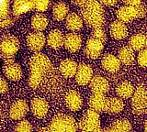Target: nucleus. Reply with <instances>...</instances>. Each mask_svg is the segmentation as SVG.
Masks as SVG:
<instances>
[{
	"mask_svg": "<svg viewBox=\"0 0 147 132\" xmlns=\"http://www.w3.org/2000/svg\"><path fill=\"white\" fill-rule=\"evenodd\" d=\"M52 63L49 58L43 53L37 52L31 56L30 61V74L29 77V85L36 89L42 82L45 74L52 69Z\"/></svg>",
	"mask_w": 147,
	"mask_h": 132,
	"instance_id": "1",
	"label": "nucleus"
},
{
	"mask_svg": "<svg viewBox=\"0 0 147 132\" xmlns=\"http://www.w3.org/2000/svg\"><path fill=\"white\" fill-rule=\"evenodd\" d=\"M81 15L84 22L90 28H101L104 24V8L98 0H87L82 7Z\"/></svg>",
	"mask_w": 147,
	"mask_h": 132,
	"instance_id": "2",
	"label": "nucleus"
},
{
	"mask_svg": "<svg viewBox=\"0 0 147 132\" xmlns=\"http://www.w3.org/2000/svg\"><path fill=\"white\" fill-rule=\"evenodd\" d=\"M78 124L70 116L64 115V114H60V115L55 116L52 121H51L48 130L49 131H76L78 130Z\"/></svg>",
	"mask_w": 147,
	"mask_h": 132,
	"instance_id": "3",
	"label": "nucleus"
},
{
	"mask_svg": "<svg viewBox=\"0 0 147 132\" xmlns=\"http://www.w3.org/2000/svg\"><path fill=\"white\" fill-rule=\"evenodd\" d=\"M20 49V42L14 35H5L0 40V57L3 60L14 59Z\"/></svg>",
	"mask_w": 147,
	"mask_h": 132,
	"instance_id": "4",
	"label": "nucleus"
},
{
	"mask_svg": "<svg viewBox=\"0 0 147 132\" xmlns=\"http://www.w3.org/2000/svg\"><path fill=\"white\" fill-rule=\"evenodd\" d=\"M78 129L81 131H101L99 113L94 111L93 109L87 110L78 123Z\"/></svg>",
	"mask_w": 147,
	"mask_h": 132,
	"instance_id": "5",
	"label": "nucleus"
},
{
	"mask_svg": "<svg viewBox=\"0 0 147 132\" xmlns=\"http://www.w3.org/2000/svg\"><path fill=\"white\" fill-rule=\"evenodd\" d=\"M131 108L135 115L147 113V90L144 85H139L131 96Z\"/></svg>",
	"mask_w": 147,
	"mask_h": 132,
	"instance_id": "6",
	"label": "nucleus"
},
{
	"mask_svg": "<svg viewBox=\"0 0 147 132\" xmlns=\"http://www.w3.org/2000/svg\"><path fill=\"white\" fill-rule=\"evenodd\" d=\"M3 72L7 78L10 81H18L22 77V70L20 65L14 59H8L4 61Z\"/></svg>",
	"mask_w": 147,
	"mask_h": 132,
	"instance_id": "7",
	"label": "nucleus"
},
{
	"mask_svg": "<svg viewBox=\"0 0 147 132\" xmlns=\"http://www.w3.org/2000/svg\"><path fill=\"white\" fill-rule=\"evenodd\" d=\"M14 23L9 0H0V29L8 28Z\"/></svg>",
	"mask_w": 147,
	"mask_h": 132,
	"instance_id": "8",
	"label": "nucleus"
},
{
	"mask_svg": "<svg viewBox=\"0 0 147 132\" xmlns=\"http://www.w3.org/2000/svg\"><path fill=\"white\" fill-rule=\"evenodd\" d=\"M104 49V43L101 40L91 37L87 40L86 47H85V54L90 59H98Z\"/></svg>",
	"mask_w": 147,
	"mask_h": 132,
	"instance_id": "9",
	"label": "nucleus"
},
{
	"mask_svg": "<svg viewBox=\"0 0 147 132\" xmlns=\"http://www.w3.org/2000/svg\"><path fill=\"white\" fill-rule=\"evenodd\" d=\"M45 36L41 31H34L28 35L27 37V45L32 52H40L42 50L45 45Z\"/></svg>",
	"mask_w": 147,
	"mask_h": 132,
	"instance_id": "10",
	"label": "nucleus"
},
{
	"mask_svg": "<svg viewBox=\"0 0 147 132\" xmlns=\"http://www.w3.org/2000/svg\"><path fill=\"white\" fill-rule=\"evenodd\" d=\"M92 77H93L92 68L86 63H79L76 74V83L79 85H86L90 83Z\"/></svg>",
	"mask_w": 147,
	"mask_h": 132,
	"instance_id": "11",
	"label": "nucleus"
},
{
	"mask_svg": "<svg viewBox=\"0 0 147 132\" xmlns=\"http://www.w3.org/2000/svg\"><path fill=\"white\" fill-rule=\"evenodd\" d=\"M29 111V106L24 100H17L14 103L9 110V115L10 117L14 120H21L23 119Z\"/></svg>",
	"mask_w": 147,
	"mask_h": 132,
	"instance_id": "12",
	"label": "nucleus"
},
{
	"mask_svg": "<svg viewBox=\"0 0 147 132\" xmlns=\"http://www.w3.org/2000/svg\"><path fill=\"white\" fill-rule=\"evenodd\" d=\"M30 110L36 117L42 118L47 115L49 110V105L45 99L41 97H35L31 100Z\"/></svg>",
	"mask_w": 147,
	"mask_h": 132,
	"instance_id": "13",
	"label": "nucleus"
},
{
	"mask_svg": "<svg viewBox=\"0 0 147 132\" xmlns=\"http://www.w3.org/2000/svg\"><path fill=\"white\" fill-rule=\"evenodd\" d=\"M90 88L94 94H105L109 92V84L107 79H105L104 77L96 75L94 77H92V79L90 81Z\"/></svg>",
	"mask_w": 147,
	"mask_h": 132,
	"instance_id": "14",
	"label": "nucleus"
},
{
	"mask_svg": "<svg viewBox=\"0 0 147 132\" xmlns=\"http://www.w3.org/2000/svg\"><path fill=\"white\" fill-rule=\"evenodd\" d=\"M117 19L124 23H129L131 22L133 19H137V12L136 7L133 6L125 5L121 7H119L116 13Z\"/></svg>",
	"mask_w": 147,
	"mask_h": 132,
	"instance_id": "15",
	"label": "nucleus"
},
{
	"mask_svg": "<svg viewBox=\"0 0 147 132\" xmlns=\"http://www.w3.org/2000/svg\"><path fill=\"white\" fill-rule=\"evenodd\" d=\"M82 45V39L80 35L76 33H69L64 37L63 46L69 52H76L80 50Z\"/></svg>",
	"mask_w": 147,
	"mask_h": 132,
	"instance_id": "16",
	"label": "nucleus"
},
{
	"mask_svg": "<svg viewBox=\"0 0 147 132\" xmlns=\"http://www.w3.org/2000/svg\"><path fill=\"white\" fill-rule=\"evenodd\" d=\"M65 104L71 111H78L82 107L83 100L80 94L76 91H69L65 96Z\"/></svg>",
	"mask_w": 147,
	"mask_h": 132,
	"instance_id": "17",
	"label": "nucleus"
},
{
	"mask_svg": "<svg viewBox=\"0 0 147 132\" xmlns=\"http://www.w3.org/2000/svg\"><path fill=\"white\" fill-rule=\"evenodd\" d=\"M109 31L111 37L115 40H123L128 35V29L125 23L119 19L112 22L110 25Z\"/></svg>",
	"mask_w": 147,
	"mask_h": 132,
	"instance_id": "18",
	"label": "nucleus"
},
{
	"mask_svg": "<svg viewBox=\"0 0 147 132\" xmlns=\"http://www.w3.org/2000/svg\"><path fill=\"white\" fill-rule=\"evenodd\" d=\"M78 64L71 59H66L63 60L59 66V71L61 74L66 78H71V77L76 76V70H77Z\"/></svg>",
	"mask_w": 147,
	"mask_h": 132,
	"instance_id": "19",
	"label": "nucleus"
},
{
	"mask_svg": "<svg viewBox=\"0 0 147 132\" xmlns=\"http://www.w3.org/2000/svg\"><path fill=\"white\" fill-rule=\"evenodd\" d=\"M34 8L33 0H14L13 16L20 17Z\"/></svg>",
	"mask_w": 147,
	"mask_h": 132,
	"instance_id": "20",
	"label": "nucleus"
},
{
	"mask_svg": "<svg viewBox=\"0 0 147 132\" xmlns=\"http://www.w3.org/2000/svg\"><path fill=\"white\" fill-rule=\"evenodd\" d=\"M106 101H107V98L105 97L104 94L93 93V94L91 95L88 100V106L90 109H93L94 111L98 113H102L105 112Z\"/></svg>",
	"mask_w": 147,
	"mask_h": 132,
	"instance_id": "21",
	"label": "nucleus"
},
{
	"mask_svg": "<svg viewBox=\"0 0 147 132\" xmlns=\"http://www.w3.org/2000/svg\"><path fill=\"white\" fill-rule=\"evenodd\" d=\"M101 64L106 71L110 72H115L119 71L121 67V61L119 58L116 57L113 54H106L101 60Z\"/></svg>",
	"mask_w": 147,
	"mask_h": 132,
	"instance_id": "22",
	"label": "nucleus"
},
{
	"mask_svg": "<svg viewBox=\"0 0 147 132\" xmlns=\"http://www.w3.org/2000/svg\"><path fill=\"white\" fill-rule=\"evenodd\" d=\"M124 104L121 97H110L107 98L106 101V107H105V112L108 114H119L123 110Z\"/></svg>",
	"mask_w": 147,
	"mask_h": 132,
	"instance_id": "23",
	"label": "nucleus"
},
{
	"mask_svg": "<svg viewBox=\"0 0 147 132\" xmlns=\"http://www.w3.org/2000/svg\"><path fill=\"white\" fill-rule=\"evenodd\" d=\"M64 42V37L63 33L58 29H53L49 33L47 37V44L53 49L61 48Z\"/></svg>",
	"mask_w": 147,
	"mask_h": 132,
	"instance_id": "24",
	"label": "nucleus"
},
{
	"mask_svg": "<svg viewBox=\"0 0 147 132\" xmlns=\"http://www.w3.org/2000/svg\"><path fill=\"white\" fill-rule=\"evenodd\" d=\"M118 58L123 64L130 65L134 62V51L130 46H124L119 50Z\"/></svg>",
	"mask_w": 147,
	"mask_h": 132,
	"instance_id": "25",
	"label": "nucleus"
},
{
	"mask_svg": "<svg viewBox=\"0 0 147 132\" xmlns=\"http://www.w3.org/2000/svg\"><path fill=\"white\" fill-rule=\"evenodd\" d=\"M65 26L69 30L77 31L80 30L83 27V19L80 16H78L76 13H70L66 17Z\"/></svg>",
	"mask_w": 147,
	"mask_h": 132,
	"instance_id": "26",
	"label": "nucleus"
},
{
	"mask_svg": "<svg viewBox=\"0 0 147 132\" xmlns=\"http://www.w3.org/2000/svg\"><path fill=\"white\" fill-rule=\"evenodd\" d=\"M134 87L130 83V82L124 81L122 83L119 84L116 87V94L118 96L123 99H128L132 96L133 93H134Z\"/></svg>",
	"mask_w": 147,
	"mask_h": 132,
	"instance_id": "27",
	"label": "nucleus"
},
{
	"mask_svg": "<svg viewBox=\"0 0 147 132\" xmlns=\"http://www.w3.org/2000/svg\"><path fill=\"white\" fill-rule=\"evenodd\" d=\"M69 12V7L63 1L57 2L53 7V17L58 21H61L65 19Z\"/></svg>",
	"mask_w": 147,
	"mask_h": 132,
	"instance_id": "28",
	"label": "nucleus"
},
{
	"mask_svg": "<svg viewBox=\"0 0 147 132\" xmlns=\"http://www.w3.org/2000/svg\"><path fill=\"white\" fill-rule=\"evenodd\" d=\"M147 45V38L142 34H135L129 40V46L133 51H141Z\"/></svg>",
	"mask_w": 147,
	"mask_h": 132,
	"instance_id": "29",
	"label": "nucleus"
},
{
	"mask_svg": "<svg viewBox=\"0 0 147 132\" xmlns=\"http://www.w3.org/2000/svg\"><path fill=\"white\" fill-rule=\"evenodd\" d=\"M131 124L127 119H119L114 121L111 125L109 127V129H104V131H131Z\"/></svg>",
	"mask_w": 147,
	"mask_h": 132,
	"instance_id": "30",
	"label": "nucleus"
},
{
	"mask_svg": "<svg viewBox=\"0 0 147 132\" xmlns=\"http://www.w3.org/2000/svg\"><path fill=\"white\" fill-rule=\"evenodd\" d=\"M31 26L35 30L42 31L48 26V19L42 14H35L31 19Z\"/></svg>",
	"mask_w": 147,
	"mask_h": 132,
	"instance_id": "31",
	"label": "nucleus"
},
{
	"mask_svg": "<svg viewBox=\"0 0 147 132\" xmlns=\"http://www.w3.org/2000/svg\"><path fill=\"white\" fill-rule=\"evenodd\" d=\"M34 9L39 12L46 11L50 7V0H33Z\"/></svg>",
	"mask_w": 147,
	"mask_h": 132,
	"instance_id": "32",
	"label": "nucleus"
},
{
	"mask_svg": "<svg viewBox=\"0 0 147 132\" xmlns=\"http://www.w3.org/2000/svg\"><path fill=\"white\" fill-rule=\"evenodd\" d=\"M91 37L101 40L104 44L107 42V34H106V32L101 28L94 29V30L91 33Z\"/></svg>",
	"mask_w": 147,
	"mask_h": 132,
	"instance_id": "33",
	"label": "nucleus"
},
{
	"mask_svg": "<svg viewBox=\"0 0 147 132\" xmlns=\"http://www.w3.org/2000/svg\"><path fill=\"white\" fill-rule=\"evenodd\" d=\"M14 130H15V131H31L32 130V126L28 120L21 119L16 125Z\"/></svg>",
	"mask_w": 147,
	"mask_h": 132,
	"instance_id": "34",
	"label": "nucleus"
},
{
	"mask_svg": "<svg viewBox=\"0 0 147 132\" xmlns=\"http://www.w3.org/2000/svg\"><path fill=\"white\" fill-rule=\"evenodd\" d=\"M137 62L142 67H147V48L142 49L138 54Z\"/></svg>",
	"mask_w": 147,
	"mask_h": 132,
	"instance_id": "35",
	"label": "nucleus"
},
{
	"mask_svg": "<svg viewBox=\"0 0 147 132\" xmlns=\"http://www.w3.org/2000/svg\"><path fill=\"white\" fill-rule=\"evenodd\" d=\"M136 7V12H137V19H142L147 15V7L144 5V4H139Z\"/></svg>",
	"mask_w": 147,
	"mask_h": 132,
	"instance_id": "36",
	"label": "nucleus"
},
{
	"mask_svg": "<svg viewBox=\"0 0 147 132\" xmlns=\"http://www.w3.org/2000/svg\"><path fill=\"white\" fill-rule=\"evenodd\" d=\"M7 90H8L7 82L4 78H2V77H0V94L6 93Z\"/></svg>",
	"mask_w": 147,
	"mask_h": 132,
	"instance_id": "37",
	"label": "nucleus"
},
{
	"mask_svg": "<svg viewBox=\"0 0 147 132\" xmlns=\"http://www.w3.org/2000/svg\"><path fill=\"white\" fill-rule=\"evenodd\" d=\"M98 1L102 4L103 6H107V7L115 6L118 3V0H98Z\"/></svg>",
	"mask_w": 147,
	"mask_h": 132,
	"instance_id": "38",
	"label": "nucleus"
},
{
	"mask_svg": "<svg viewBox=\"0 0 147 132\" xmlns=\"http://www.w3.org/2000/svg\"><path fill=\"white\" fill-rule=\"evenodd\" d=\"M122 1L125 5L133 6V7H136V6L139 5V4L142 3V0H122Z\"/></svg>",
	"mask_w": 147,
	"mask_h": 132,
	"instance_id": "39",
	"label": "nucleus"
},
{
	"mask_svg": "<svg viewBox=\"0 0 147 132\" xmlns=\"http://www.w3.org/2000/svg\"><path fill=\"white\" fill-rule=\"evenodd\" d=\"M86 1H87V0H71V3L73 4L74 6L82 7L86 3Z\"/></svg>",
	"mask_w": 147,
	"mask_h": 132,
	"instance_id": "40",
	"label": "nucleus"
},
{
	"mask_svg": "<svg viewBox=\"0 0 147 132\" xmlns=\"http://www.w3.org/2000/svg\"><path fill=\"white\" fill-rule=\"evenodd\" d=\"M144 130L147 131V121L145 122V124H144Z\"/></svg>",
	"mask_w": 147,
	"mask_h": 132,
	"instance_id": "41",
	"label": "nucleus"
},
{
	"mask_svg": "<svg viewBox=\"0 0 147 132\" xmlns=\"http://www.w3.org/2000/svg\"></svg>",
	"mask_w": 147,
	"mask_h": 132,
	"instance_id": "42",
	"label": "nucleus"
}]
</instances>
